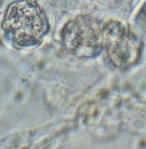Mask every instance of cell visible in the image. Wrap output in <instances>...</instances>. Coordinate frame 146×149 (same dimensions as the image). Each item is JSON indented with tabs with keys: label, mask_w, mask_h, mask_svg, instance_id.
Listing matches in <instances>:
<instances>
[{
	"label": "cell",
	"mask_w": 146,
	"mask_h": 149,
	"mask_svg": "<svg viewBox=\"0 0 146 149\" xmlns=\"http://www.w3.org/2000/svg\"><path fill=\"white\" fill-rule=\"evenodd\" d=\"M2 27L14 45L29 47L40 44L49 30V23L36 0H19L7 8Z\"/></svg>",
	"instance_id": "cell-1"
},
{
	"label": "cell",
	"mask_w": 146,
	"mask_h": 149,
	"mask_svg": "<svg viewBox=\"0 0 146 149\" xmlns=\"http://www.w3.org/2000/svg\"><path fill=\"white\" fill-rule=\"evenodd\" d=\"M103 47L107 49L112 63L125 68L133 64L137 57V45L134 40L119 24H111L102 31Z\"/></svg>",
	"instance_id": "cell-3"
},
{
	"label": "cell",
	"mask_w": 146,
	"mask_h": 149,
	"mask_svg": "<svg viewBox=\"0 0 146 149\" xmlns=\"http://www.w3.org/2000/svg\"><path fill=\"white\" fill-rule=\"evenodd\" d=\"M68 52L77 57H97L103 47L102 30L96 22L81 17L70 23L63 34Z\"/></svg>",
	"instance_id": "cell-2"
}]
</instances>
